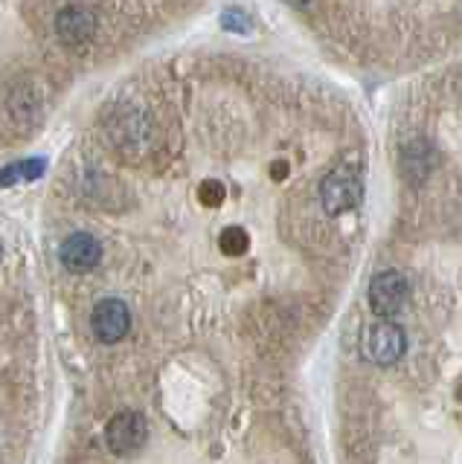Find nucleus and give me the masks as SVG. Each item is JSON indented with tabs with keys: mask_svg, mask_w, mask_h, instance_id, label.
Returning a JSON list of instances; mask_svg holds the SVG:
<instances>
[{
	"mask_svg": "<svg viewBox=\"0 0 462 464\" xmlns=\"http://www.w3.org/2000/svg\"><path fill=\"white\" fill-rule=\"evenodd\" d=\"M360 352L375 366H393L408 352V334L393 319H381V323H375L364 331Z\"/></svg>",
	"mask_w": 462,
	"mask_h": 464,
	"instance_id": "f257e3e1",
	"label": "nucleus"
},
{
	"mask_svg": "<svg viewBox=\"0 0 462 464\" xmlns=\"http://www.w3.org/2000/svg\"><path fill=\"white\" fill-rule=\"evenodd\" d=\"M360 198H364V183H360V174L349 166L329 171L320 183V203L329 215H343L355 209Z\"/></svg>",
	"mask_w": 462,
	"mask_h": 464,
	"instance_id": "f03ea898",
	"label": "nucleus"
},
{
	"mask_svg": "<svg viewBox=\"0 0 462 464\" xmlns=\"http://www.w3.org/2000/svg\"><path fill=\"white\" fill-rule=\"evenodd\" d=\"M146 435H149V427H146V418L140 412H117L105 427V444L113 456H132L137 450L146 444Z\"/></svg>",
	"mask_w": 462,
	"mask_h": 464,
	"instance_id": "7ed1b4c3",
	"label": "nucleus"
},
{
	"mask_svg": "<svg viewBox=\"0 0 462 464\" xmlns=\"http://www.w3.org/2000/svg\"><path fill=\"white\" fill-rule=\"evenodd\" d=\"M408 302V279L398 270H384L369 285V308L381 319H396Z\"/></svg>",
	"mask_w": 462,
	"mask_h": 464,
	"instance_id": "20e7f679",
	"label": "nucleus"
},
{
	"mask_svg": "<svg viewBox=\"0 0 462 464\" xmlns=\"http://www.w3.org/2000/svg\"><path fill=\"white\" fill-rule=\"evenodd\" d=\"M91 331L105 345L125 340V334L132 331V311H128V304L123 299L96 302V308L91 311Z\"/></svg>",
	"mask_w": 462,
	"mask_h": 464,
	"instance_id": "39448f33",
	"label": "nucleus"
},
{
	"mask_svg": "<svg viewBox=\"0 0 462 464\" xmlns=\"http://www.w3.org/2000/svg\"><path fill=\"white\" fill-rule=\"evenodd\" d=\"M59 258L70 273H88L103 261V244L91 232H74V236L64 238Z\"/></svg>",
	"mask_w": 462,
	"mask_h": 464,
	"instance_id": "423d86ee",
	"label": "nucleus"
},
{
	"mask_svg": "<svg viewBox=\"0 0 462 464\" xmlns=\"http://www.w3.org/2000/svg\"><path fill=\"white\" fill-rule=\"evenodd\" d=\"M55 33H59V38L70 44V47H79V44L93 38L96 14L84 6H67L59 12V18H55Z\"/></svg>",
	"mask_w": 462,
	"mask_h": 464,
	"instance_id": "0eeeda50",
	"label": "nucleus"
},
{
	"mask_svg": "<svg viewBox=\"0 0 462 464\" xmlns=\"http://www.w3.org/2000/svg\"><path fill=\"white\" fill-rule=\"evenodd\" d=\"M44 160H21L15 166H6L0 171V186H12V183H21V180H35L44 174Z\"/></svg>",
	"mask_w": 462,
	"mask_h": 464,
	"instance_id": "6e6552de",
	"label": "nucleus"
},
{
	"mask_svg": "<svg viewBox=\"0 0 462 464\" xmlns=\"http://www.w3.org/2000/svg\"><path fill=\"white\" fill-rule=\"evenodd\" d=\"M428 151V142H410L408 145V151H404V174L418 183V180H425V174L430 171V163H425V154Z\"/></svg>",
	"mask_w": 462,
	"mask_h": 464,
	"instance_id": "1a4fd4ad",
	"label": "nucleus"
},
{
	"mask_svg": "<svg viewBox=\"0 0 462 464\" xmlns=\"http://www.w3.org/2000/svg\"><path fill=\"white\" fill-rule=\"evenodd\" d=\"M219 246H221L224 256H244V253H248V246H251V238H248V232H244L241 227H227L221 232V238H219Z\"/></svg>",
	"mask_w": 462,
	"mask_h": 464,
	"instance_id": "9d476101",
	"label": "nucleus"
},
{
	"mask_svg": "<svg viewBox=\"0 0 462 464\" xmlns=\"http://www.w3.org/2000/svg\"><path fill=\"white\" fill-rule=\"evenodd\" d=\"M224 195H227V188L221 180H204L198 188V200L204 203V207L215 209V207H221L224 203Z\"/></svg>",
	"mask_w": 462,
	"mask_h": 464,
	"instance_id": "9b49d317",
	"label": "nucleus"
},
{
	"mask_svg": "<svg viewBox=\"0 0 462 464\" xmlns=\"http://www.w3.org/2000/svg\"><path fill=\"white\" fill-rule=\"evenodd\" d=\"M221 26L230 29V33H248V29H251V18L241 9H227L221 14Z\"/></svg>",
	"mask_w": 462,
	"mask_h": 464,
	"instance_id": "f8f14e48",
	"label": "nucleus"
},
{
	"mask_svg": "<svg viewBox=\"0 0 462 464\" xmlns=\"http://www.w3.org/2000/svg\"><path fill=\"white\" fill-rule=\"evenodd\" d=\"M285 169H288L285 163H277V166H273V178L282 180V178H285Z\"/></svg>",
	"mask_w": 462,
	"mask_h": 464,
	"instance_id": "ddd939ff",
	"label": "nucleus"
},
{
	"mask_svg": "<svg viewBox=\"0 0 462 464\" xmlns=\"http://www.w3.org/2000/svg\"><path fill=\"white\" fill-rule=\"evenodd\" d=\"M285 4H291V6H306L309 0H285Z\"/></svg>",
	"mask_w": 462,
	"mask_h": 464,
	"instance_id": "4468645a",
	"label": "nucleus"
}]
</instances>
